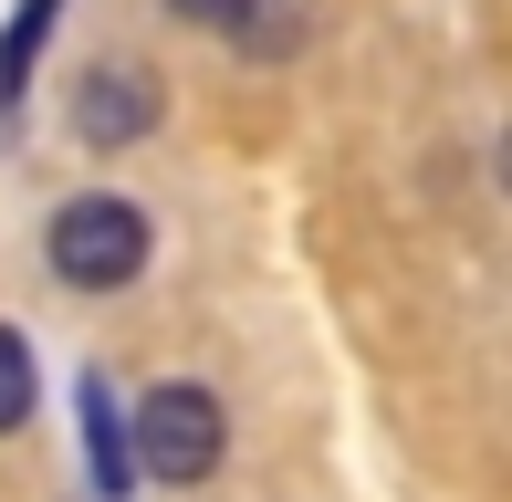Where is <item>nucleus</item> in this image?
Here are the masks:
<instances>
[{
  "label": "nucleus",
  "instance_id": "7ed1b4c3",
  "mask_svg": "<svg viewBox=\"0 0 512 502\" xmlns=\"http://www.w3.org/2000/svg\"><path fill=\"white\" fill-rule=\"evenodd\" d=\"M147 126H157V74L147 63H95L74 95V136L84 147H136Z\"/></svg>",
  "mask_w": 512,
  "mask_h": 502
},
{
  "label": "nucleus",
  "instance_id": "423d86ee",
  "mask_svg": "<svg viewBox=\"0 0 512 502\" xmlns=\"http://www.w3.org/2000/svg\"><path fill=\"white\" fill-rule=\"evenodd\" d=\"M42 377H32V346H21V325H0V440H11L21 419H32Z\"/></svg>",
  "mask_w": 512,
  "mask_h": 502
},
{
  "label": "nucleus",
  "instance_id": "39448f33",
  "mask_svg": "<svg viewBox=\"0 0 512 502\" xmlns=\"http://www.w3.org/2000/svg\"><path fill=\"white\" fill-rule=\"evenodd\" d=\"M53 11L63 0H21L11 32H0V105H11V116H21V84H32V53H42V32H53Z\"/></svg>",
  "mask_w": 512,
  "mask_h": 502
},
{
  "label": "nucleus",
  "instance_id": "f257e3e1",
  "mask_svg": "<svg viewBox=\"0 0 512 502\" xmlns=\"http://www.w3.org/2000/svg\"><path fill=\"white\" fill-rule=\"evenodd\" d=\"M42 251H53V283L74 293H126L136 272H147V210L115 189H84L53 210V231H42Z\"/></svg>",
  "mask_w": 512,
  "mask_h": 502
},
{
  "label": "nucleus",
  "instance_id": "6e6552de",
  "mask_svg": "<svg viewBox=\"0 0 512 502\" xmlns=\"http://www.w3.org/2000/svg\"><path fill=\"white\" fill-rule=\"evenodd\" d=\"M178 21H199V32H230V21H241V0H168Z\"/></svg>",
  "mask_w": 512,
  "mask_h": 502
},
{
  "label": "nucleus",
  "instance_id": "f03ea898",
  "mask_svg": "<svg viewBox=\"0 0 512 502\" xmlns=\"http://www.w3.org/2000/svg\"><path fill=\"white\" fill-rule=\"evenodd\" d=\"M220 440H230L220 398H209V387H178V377L147 387L136 419H126V461L157 471V482H209V471H220Z\"/></svg>",
  "mask_w": 512,
  "mask_h": 502
},
{
  "label": "nucleus",
  "instance_id": "20e7f679",
  "mask_svg": "<svg viewBox=\"0 0 512 502\" xmlns=\"http://www.w3.org/2000/svg\"><path fill=\"white\" fill-rule=\"evenodd\" d=\"M74 419H84V471H95V502H126V482H136V461H126V408H115V387L84 367V387H74Z\"/></svg>",
  "mask_w": 512,
  "mask_h": 502
},
{
  "label": "nucleus",
  "instance_id": "0eeeda50",
  "mask_svg": "<svg viewBox=\"0 0 512 502\" xmlns=\"http://www.w3.org/2000/svg\"><path fill=\"white\" fill-rule=\"evenodd\" d=\"M230 42H241V53H293V0H241Z\"/></svg>",
  "mask_w": 512,
  "mask_h": 502
}]
</instances>
